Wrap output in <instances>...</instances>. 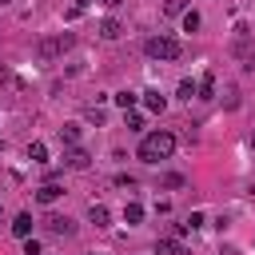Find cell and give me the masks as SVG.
<instances>
[{"label": "cell", "mask_w": 255, "mask_h": 255, "mask_svg": "<svg viewBox=\"0 0 255 255\" xmlns=\"http://www.w3.org/2000/svg\"><path fill=\"white\" fill-rule=\"evenodd\" d=\"M211 96H215V76L207 72V76L195 84V100H211Z\"/></svg>", "instance_id": "ba28073f"}, {"label": "cell", "mask_w": 255, "mask_h": 255, "mask_svg": "<svg viewBox=\"0 0 255 255\" xmlns=\"http://www.w3.org/2000/svg\"><path fill=\"white\" fill-rule=\"evenodd\" d=\"M199 227H203V211H191L187 223H179V235H183V231H199Z\"/></svg>", "instance_id": "e0dca14e"}, {"label": "cell", "mask_w": 255, "mask_h": 255, "mask_svg": "<svg viewBox=\"0 0 255 255\" xmlns=\"http://www.w3.org/2000/svg\"><path fill=\"white\" fill-rule=\"evenodd\" d=\"M139 219H143V207H139V203H128V207H124V223H128V227H135Z\"/></svg>", "instance_id": "5bb4252c"}, {"label": "cell", "mask_w": 255, "mask_h": 255, "mask_svg": "<svg viewBox=\"0 0 255 255\" xmlns=\"http://www.w3.org/2000/svg\"><path fill=\"white\" fill-rule=\"evenodd\" d=\"M155 255H187V251H183L175 239H159V243H155Z\"/></svg>", "instance_id": "8fae6325"}, {"label": "cell", "mask_w": 255, "mask_h": 255, "mask_svg": "<svg viewBox=\"0 0 255 255\" xmlns=\"http://www.w3.org/2000/svg\"><path fill=\"white\" fill-rule=\"evenodd\" d=\"M251 147H255V131H251Z\"/></svg>", "instance_id": "d4e9b609"}, {"label": "cell", "mask_w": 255, "mask_h": 255, "mask_svg": "<svg viewBox=\"0 0 255 255\" xmlns=\"http://www.w3.org/2000/svg\"><path fill=\"white\" fill-rule=\"evenodd\" d=\"M100 4H120V0H100Z\"/></svg>", "instance_id": "cb8c5ba5"}, {"label": "cell", "mask_w": 255, "mask_h": 255, "mask_svg": "<svg viewBox=\"0 0 255 255\" xmlns=\"http://www.w3.org/2000/svg\"><path fill=\"white\" fill-rule=\"evenodd\" d=\"M28 159H32V163H44V159H48V147H44L40 139H32V143H28Z\"/></svg>", "instance_id": "4fadbf2b"}, {"label": "cell", "mask_w": 255, "mask_h": 255, "mask_svg": "<svg viewBox=\"0 0 255 255\" xmlns=\"http://www.w3.org/2000/svg\"><path fill=\"white\" fill-rule=\"evenodd\" d=\"M88 219H92L96 227H108V207H104V203H92V207H88Z\"/></svg>", "instance_id": "30bf717a"}, {"label": "cell", "mask_w": 255, "mask_h": 255, "mask_svg": "<svg viewBox=\"0 0 255 255\" xmlns=\"http://www.w3.org/2000/svg\"><path fill=\"white\" fill-rule=\"evenodd\" d=\"M128 128H131V131H143V116L131 112V116H128Z\"/></svg>", "instance_id": "44dd1931"}, {"label": "cell", "mask_w": 255, "mask_h": 255, "mask_svg": "<svg viewBox=\"0 0 255 255\" xmlns=\"http://www.w3.org/2000/svg\"><path fill=\"white\" fill-rule=\"evenodd\" d=\"M195 28H199V12L187 8V12H183V32H195Z\"/></svg>", "instance_id": "ffe728a7"}, {"label": "cell", "mask_w": 255, "mask_h": 255, "mask_svg": "<svg viewBox=\"0 0 255 255\" xmlns=\"http://www.w3.org/2000/svg\"><path fill=\"white\" fill-rule=\"evenodd\" d=\"M60 139H64V143L72 147V143L80 139V124H64V128H60Z\"/></svg>", "instance_id": "2e32d148"}, {"label": "cell", "mask_w": 255, "mask_h": 255, "mask_svg": "<svg viewBox=\"0 0 255 255\" xmlns=\"http://www.w3.org/2000/svg\"><path fill=\"white\" fill-rule=\"evenodd\" d=\"M24 255H40V243H36V239H32V235H28V239H24Z\"/></svg>", "instance_id": "7402d4cb"}, {"label": "cell", "mask_w": 255, "mask_h": 255, "mask_svg": "<svg viewBox=\"0 0 255 255\" xmlns=\"http://www.w3.org/2000/svg\"><path fill=\"white\" fill-rule=\"evenodd\" d=\"M48 231H52V235H72V219H68V215H52V219H48Z\"/></svg>", "instance_id": "9c48e42d"}, {"label": "cell", "mask_w": 255, "mask_h": 255, "mask_svg": "<svg viewBox=\"0 0 255 255\" xmlns=\"http://www.w3.org/2000/svg\"><path fill=\"white\" fill-rule=\"evenodd\" d=\"M163 12H167V16H179V12H187V0H167Z\"/></svg>", "instance_id": "d6986e66"}, {"label": "cell", "mask_w": 255, "mask_h": 255, "mask_svg": "<svg viewBox=\"0 0 255 255\" xmlns=\"http://www.w3.org/2000/svg\"><path fill=\"white\" fill-rule=\"evenodd\" d=\"M72 44H76V36H72V32H60V36H48V40H40V48H36V56H40V60L48 64V60H56L60 52H68Z\"/></svg>", "instance_id": "3957f363"}, {"label": "cell", "mask_w": 255, "mask_h": 255, "mask_svg": "<svg viewBox=\"0 0 255 255\" xmlns=\"http://www.w3.org/2000/svg\"><path fill=\"white\" fill-rule=\"evenodd\" d=\"M88 163H92V155H88L84 147H76V143H72V147L64 151V167H72V171H84Z\"/></svg>", "instance_id": "277c9868"}, {"label": "cell", "mask_w": 255, "mask_h": 255, "mask_svg": "<svg viewBox=\"0 0 255 255\" xmlns=\"http://www.w3.org/2000/svg\"><path fill=\"white\" fill-rule=\"evenodd\" d=\"M8 80H12V72H8V64L0 60V84H8ZM12 84H16V80H12Z\"/></svg>", "instance_id": "603a6c76"}, {"label": "cell", "mask_w": 255, "mask_h": 255, "mask_svg": "<svg viewBox=\"0 0 255 255\" xmlns=\"http://www.w3.org/2000/svg\"><path fill=\"white\" fill-rule=\"evenodd\" d=\"M120 32H124V24H120L116 16H108V20L100 24V36H104V40H120Z\"/></svg>", "instance_id": "52a82bcc"}, {"label": "cell", "mask_w": 255, "mask_h": 255, "mask_svg": "<svg viewBox=\"0 0 255 255\" xmlns=\"http://www.w3.org/2000/svg\"><path fill=\"white\" fill-rule=\"evenodd\" d=\"M12 235H20V239L32 235V215H28V211H20V215L12 219Z\"/></svg>", "instance_id": "8992f818"}, {"label": "cell", "mask_w": 255, "mask_h": 255, "mask_svg": "<svg viewBox=\"0 0 255 255\" xmlns=\"http://www.w3.org/2000/svg\"><path fill=\"white\" fill-rule=\"evenodd\" d=\"M143 104H147V112H163V108H167V100H163L159 92H143Z\"/></svg>", "instance_id": "7c38bea8"}, {"label": "cell", "mask_w": 255, "mask_h": 255, "mask_svg": "<svg viewBox=\"0 0 255 255\" xmlns=\"http://www.w3.org/2000/svg\"><path fill=\"white\" fill-rule=\"evenodd\" d=\"M179 100H195V80H179Z\"/></svg>", "instance_id": "ac0fdd59"}, {"label": "cell", "mask_w": 255, "mask_h": 255, "mask_svg": "<svg viewBox=\"0 0 255 255\" xmlns=\"http://www.w3.org/2000/svg\"><path fill=\"white\" fill-rule=\"evenodd\" d=\"M143 52L151 56V60H179V52H183V44L175 40V36H151L147 44H143Z\"/></svg>", "instance_id": "7a4b0ae2"}, {"label": "cell", "mask_w": 255, "mask_h": 255, "mask_svg": "<svg viewBox=\"0 0 255 255\" xmlns=\"http://www.w3.org/2000/svg\"><path fill=\"white\" fill-rule=\"evenodd\" d=\"M60 195H64V187H60V183H52V179H48L44 187H36V199H40V203H56Z\"/></svg>", "instance_id": "5b68a950"}, {"label": "cell", "mask_w": 255, "mask_h": 255, "mask_svg": "<svg viewBox=\"0 0 255 255\" xmlns=\"http://www.w3.org/2000/svg\"><path fill=\"white\" fill-rule=\"evenodd\" d=\"M112 100H116V104H120V108H124V112H131V108H135V100H139V96H135V92H116V96H112Z\"/></svg>", "instance_id": "9a60e30c"}, {"label": "cell", "mask_w": 255, "mask_h": 255, "mask_svg": "<svg viewBox=\"0 0 255 255\" xmlns=\"http://www.w3.org/2000/svg\"><path fill=\"white\" fill-rule=\"evenodd\" d=\"M175 151V135L171 131H151V135H143V143H139V159L143 163H159V159H167Z\"/></svg>", "instance_id": "6da1fadb"}]
</instances>
